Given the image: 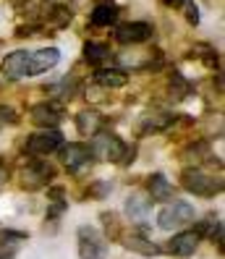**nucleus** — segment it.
I'll return each instance as SVG.
<instances>
[{"mask_svg":"<svg viewBox=\"0 0 225 259\" xmlns=\"http://www.w3.org/2000/svg\"><path fill=\"white\" fill-rule=\"evenodd\" d=\"M181 186L197 196H215L222 191V178L204 173L202 167H186L181 173Z\"/></svg>","mask_w":225,"mask_h":259,"instance_id":"obj_1","label":"nucleus"},{"mask_svg":"<svg viewBox=\"0 0 225 259\" xmlns=\"http://www.w3.org/2000/svg\"><path fill=\"white\" fill-rule=\"evenodd\" d=\"M126 149H128V147L118 139L115 134H110V131H97V134L92 136V147H89L92 157L108 160V162H123Z\"/></svg>","mask_w":225,"mask_h":259,"instance_id":"obj_2","label":"nucleus"},{"mask_svg":"<svg viewBox=\"0 0 225 259\" xmlns=\"http://www.w3.org/2000/svg\"><path fill=\"white\" fill-rule=\"evenodd\" d=\"M76 236H79V256L81 259H105V254H108V238L97 228L81 225Z\"/></svg>","mask_w":225,"mask_h":259,"instance_id":"obj_3","label":"nucleus"},{"mask_svg":"<svg viewBox=\"0 0 225 259\" xmlns=\"http://www.w3.org/2000/svg\"><path fill=\"white\" fill-rule=\"evenodd\" d=\"M53 178H55V167L50 162L34 157V160H29L24 165V170H21V186L26 191H37L42 186H48Z\"/></svg>","mask_w":225,"mask_h":259,"instance_id":"obj_4","label":"nucleus"},{"mask_svg":"<svg viewBox=\"0 0 225 259\" xmlns=\"http://www.w3.org/2000/svg\"><path fill=\"white\" fill-rule=\"evenodd\" d=\"M63 147V134L58 128H44L37 131L26 139V155H34V157H44V155H53L55 149Z\"/></svg>","mask_w":225,"mask_h":259,"instance_id":"obj_5","label":"nucleus"},{"mask_svg":"<svg viewBox=\"0 0 225 259\" xmlns=\"http://www.w3.org/2000/svg\"><path fill=\"white\" fill-rule=\"evenodd\" d=\"M191 220H194V207L189 202H173L168 207H162L157 215V225L162 231H175V228H184Z\"/></svg>","mask_w":225,"mask_h":259,"instance_id":"obj_6","label":"nucleus"},{"mask_svg":"<svg viewBox=\"0 0 225 259\" xmlns=\"http://www.w3.org/2000/svg\"><path fill=\"white\" fill-rule=\"evenodd\" d=\"M61 157H63L66 167L73 176H79V173L92 167V152H89L86 144H66V147H61Z\"/></svg>","mask_w":225,"mask_h":259,"instance_id":"obj_7","label":"nucleus"},{"mask_svg":"<svg viewBox=\"0 0 225 259\" xmlns=\"http://www.w3.org/2000/svg\"><path fill=\"white\" fill-rule=\"evenodd\" d=\"M155 37V26L147 21H131V24H121L115 29V39L121 45H142Z\"/></svg>","mask_w":225,"mask_h":259,"instance_id":"obj_8","label":"nucleus"},{"mask_svg":"<svg viewBox=\"0 0 225 259\" xmlns=\"http://www.w3.org/2000/svg\"><path fill=\"white\" fill-rule=\"evenodd\" d=\"M61 53L58 48H42V50H29V76H39L58 66Z\"/></svg>","mask_w":225,"mask_h":259,"instance_id":"obj_9","label":"nucleus"},{"mask_svg":"<svg viewBox=\"0 0 225 259\" xmlns=\"http://www.w3.org/2000/svg\"><path fill=\"white\" fill-rule=\"evenodd\" d=\"M63 120V108L55 102H39L32 108V123L42 128H55Z\"/></svg>","mask_w":225,"mask_h":259,"instance_id":"obj_10","label":"nucleus"},{"mask_svg":"<svg viewBox=\"0 0 225 259\" xmlns=\"http://www.w3.org/2000/svg\"><path fill=\"white\" fill-rule=\"evenodd\" d=\"M0 71H3V76H6V79H11V81L29 76V50H16V53H11V55L3 60Z\"/></svg>","mask_w":225,"mask_h":259,"instance_id":"obj_11","label":"nucleus"},{"mask_svg":"<svg viewBox=\"0 0 225 259\" xmlns=\"http://www.w3.org/2000/svg\"><path fill=\"white\" fill-rule=\"evenodd\" d=\"M199 233L197 231H181V233H175L170 241H168V249L170 254H175V256H189V254H194L197 251V246H199Z\"/></svg>","mask_w":225,"mask_h":259,"instance_id":"obj_12","label":"nucleus"},{"mask_svg":"<svg viewBox=\"0 0 225 259\" xmlns=\"http://www.w3.org/2000/svg\"><path fill=\"white\" fill-rule=\"evenodd\" d=\"M147 189H149L152 202H170V199H175V186L162 173H152V176H149L147 178Z\"/></svg>","mask_w":225,"mask_h":259,"instance_id":"obj_13","label":"nucleus"},{"mask_svg":"<svg viewBox=\"0 0 225 259\" xmlns=\"http://www.w3.org/2000/svg\"><path fill=\"white\" fill-rule=\"evenodd\" d=\"M24 241H26V233H21V231H0V259L16 256Z\"/></svg>","mask_w":225,"mask_h":259,"instance_id":"obj_14","label":"nucleus"},{"mask_svg":"<svg viewBox=\"0 0 225 259\" xmlns=\"http://www.w3.org/2000/svg\"><path fill=\"white\" fill-rule=\"evenodd\" d=\"M19 13L21 16H26L29 21H39L42 16L48 19V13H50V0H19L16 3Z\"/></svg>","mask_w":225,"mask_h":259,"instance_id":"obj_15","label":"nucleus"},{"mask_svg":"<svg viewBox=\"0 0 225 259\" xmlns=\"http://www.w3.org/2000/svg\"><path fill=\"white\" fill-rule=\"evenodd\" d=\"M76 128L81 136H95L102 128V115L97 110H81L76 115Z\"/></svg>","mask_w":225,"mask_h":259,"instance_id":"obj_16","label":"nucleus"},{"mask_svg":"<svg viewBox=\"0 0 225 259\" xmlns=\"http://www.w3.org/2000/svg\"><path fill=\"white\" fill-rule=\"evenodd\" d=\"M149 207H152V202L144 199L142 194H131L128 199H126V215H128L131 223H142V220L147 218Z\"/></svg>","mask_w":225,"mask_h":259,"instance_id":"obj_17","label":"nucleus"},{"mask_svg":"<svg viewBox=\"0 0 225 259\" xmlns=\"http://www.w3.org/2000/svg\"><path fill=\"white\" fill-rule=\"evenodd\" d=\"M95 79H97V84H102V87L118 89V87H126L128 76H126L121 68H100V71L95 73Z\"/></svg>","mask_w":225,"mask_h":259,"instance_id":"obj_18","label":"nucleus"},{"mask_svg":"<svg viewBox=\"0 0 225 259\" xmlns=\"http://www.w3.org/2000/svg\"><path fill=\"white\" fill-rule=\"evenodd\" d=\"M123 246L126 249H131V251H139V254H144V256H155V254H160V246L157 243H152L147 236H128V238H123Z\"/></svg>","mask_w":225,"mask_h":259,"instance_id":"obj_19","label":"nucleus"},{"mask_svg":"<svg viewBox=\"0 0 225 259\" xmlns=\"http://www.w3.org/2000/svg\"><path fill=\"white\" fill-rule=\"evenodd\" d=\"M118 21V8L115 6H97L89 16V24L92 26H110Z\"/></svg>","mask_w":225,"mask_h":259,"instance_id":"obj_20","label":"nucleus"},{"mask_svg":"<svg viewBox=\"0 0 225 259\" xmlns=\"http://www.w3.org/2000/svg\"><path fill=\"white\" fill-rule=\"evenodd\" d=\"M84 58H86L92 66H100L102 60L110 58V48H108L105 42H86V45H84Z\"/></svg>","mask_w":225,"mask_h":259,"instance_id":"obj_21","label":"nucleus"},{"mask_svg":"<svg viewBox=\"0 0 225 259\" xmlns=\"http://www.w3.org/2000/svg\"><path fill=\"white\" fill-rule=\"evenodd\" d=\"M68 21H71V11H66V8H61V6H53V8H50V13H48V26L61 29V26H66Z\"/></svg>","mask_w":225,"mask_h":259,"instance_id":"obj_22","label":"nucleus"},{"mask_svg":"<svg viewBox=\"0 0 225 259\" xmlns=\"http://www.w3.org/2000/svg\"><path fill=\"white\" fill-rule=\"evenodd\" d=\"M170 92H173V97H175V100H184V97L191 92L189 81H186V79H184V76L178 73V71L173 73V79H170Z\"/></svg>","mask_w":225,"mask_h":259,"instance_id":"obj_23","label":"nucleus"},{"mask_svg":"<svg viewBox=\"0 0 225 259\" xmlns=\"http://www.w3.org/2000/svg\"><path fill=\"white\" fill-rule=\"evenodd\" d=\"M108 191H110V186H108V184H92V189L86 191V196H95V199H102V196L108 194Z\"/></svg>","mask_w":225,"mask_h":259,"instance_id":"obj_24","label":"nucleus"},{"mask_svg":"<svg viewBox=\"0 0 225 259\" xmlns=\"http://www.w3.org/2000/svg\"><path fill=\"white\" fill-rule=\"evenodd\" d=\"M50 196H53L55 202H61V196H63V189H61V186H55V189H50Z\"/></svg>","mask_w":225,"mask_h":259,"instance_id":"obj_25","label":"nucleus"},{"mask_svg":"<svg viewBox=\"0 0 225 259\" xmlns=\"http://www.w3.org/2000/svg\"><path fill=\"white\" fill-rule=\"evenodd\" d=\"M165 3H168V6H173V8H178V6H189L191 0H165Z\"/></svg>","mask_w":225,"mask_h":259,"instance_id":"obj_26","label":"nucleus"}]
</instances>
